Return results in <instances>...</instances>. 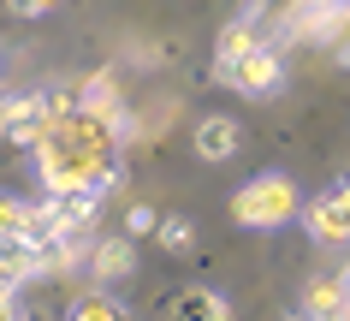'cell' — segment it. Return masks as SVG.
I'll return each instance as SVG.
<instances>
[{
	"mask_svg": "<svg viewBox=\"0 0 350 321\" xmlns=\"http://www.w3.org/2000/svg\"><path fill=\"white\" fill-rule=\"evenodd\" d=\"M303 214V227H309L314 244H350V179L327 196H314L309 208H297Z\"/></svg>",
	"mask_w": 350,
	"mask_h": 321,
	"instance_id": "5",
	"label": "cell"
},
{
	"mask_svg": "<svg viewBox=\"0 0 350 321\" xmlns=\"http://www.w3.org/2000/svg\"><path fill=\"white\" fill-rule=\"evenodd\" d=\"M131 268H137V250H131V238H95V244H90V274H95L101 285L125 280Z\"/></svg>",
	"mask_w": 350,
	"mask_h": 321,
	"instance_id": "7",
	"label": "cell"
},
{
	"mask_svg": "<svg viewBox=\"0 0 350 321\" xmlns=\"http://www.w3.org/2000/svg\"><path fill=\"white\" fill-rule=\"evenodd\" d=\"M0 321H30V309H24L18 292H6V298H0Z\"/></svg>",
	"mask_w": 350,
	"mask_h": 321,
	"instance_id": "15",
	"label": "cell"
},
{
	"mask_svg": "<svg viewBox=\"0 0 350 321\" xmlns=\"http://www.w3.org/2000/svg\"><path fill=\"white\" fill-rule=\"evenodd\" d=\"M327 321H350V298H345V303H338V309H332V316H327Z\"/></svg>",
	"mask_w": 350,
	"mask_h": 321,
	"instance_id": "17",
	"label": "cell"
},
{
	"mask_svg": "<svg viewBox=\"0 0 350 321\" xmlns=\"http://www.w3.org/2000/svg\"><path fill=\"white\" fill-rule=\"evenodd\" d=\"M6 6H12L18 18H42V12H54L59 0H6Z\"/></svg>",
	"mask_w": 350,
	"mask_h": 321,
	"instance_id": "14",
	"label": "cell"
},
{
	"mask_svg": "<svg viewBox=\"0 0 350 321\" xmlns=\"http://www.w3.org/2000/svg\"><path fill=\"white\" fill-rule=\"evenodd\" d=\"M220 84H232L238 95H256V101H261V95H279V84H285V60H279L273 48H261V42H256L232 72H220Z\"/></svg>",
	"mask_w": 350,
	"mask_h": 321,
	"instance_id": "4",
	"label": "cell"
},
{
	"mask_svg": "<svg viewBox=\"0 0 350 321\" xmlns=\"http://www.w3.org/2000/svg\"><path fill=\"white\" fill-rule=\"evenodd\" d=\"M178 321H232V309L214 292H185L178 298Z\"/></svg>",
	"mask_w": 350,
	"mask_h": 321,
	"instance_id": "11",
	"label": "cell"
},
{
	"mask_svg": "<svg viewBox=\"0 0 350 321\" xmlns=\"http://www.w3.org/2000/svg\"><path fill=\"white\" fill-rule=\"evenodd\" d=\"M0 66H6V54H0Z\"/></svg>",
	"mask_w": 350,
	"mask_h": 321,
	"instance_id": "19",
	"label": "cell"
},
{
	"mask_svg": "<svg viewBox=\"0 0 350 321\" xmlns=\"http://www.w3.org/2000/svg\"><path fill=\"white\" fill-rule=\"evenodd\" d=\"M303 321H309V316H303Z\"/></svg>",
	"mask_w": 350,
	"mask_h": 321,
	"instance_id": "20",
	"label": "cell"
},
{
	"mask_svg": "<svg viewBox=\"0 0 350 321\" xmlns=\"http://www.w3.org/2000/svg\"><path fill=\"white\" fill-rule=\"evenodd\" d=\"M119 149H125L119 131L101 125V119H90L83 107H72L54 131H42L36 143H30L48 196H54V190H95V196H101V190L119 179Z\"/></svg>",
	"mask_w": 350,
	"mask_h": 321,
	"instance_id": "1",
	"label": "cell"
},
{
	"mask_svg": "<svg viewBox=\"0 0 350 321\" xmlns=\"http://www.w3.org/2000/svg\"><path fill=\"white\" fill-rule=\"evenodd\" d=\"M332 54H338V66H350V36L338 42V48H332Z\"/></svg>",
	"mask_w": 350,
	"mask_h": 321,
	"instance_id": "16",
	"label": "cell"
},
{
	"mask_svg": "<svg viewBox=\"0 0 350 321\" xmlns=\"http://www.w3.org/2000/svg\"><path fill=\"white\" fill-rule=\"evenodd\" d=\"M256 42H261V24H250V18H232V24L220 30V42H214V77H220V72H232V66H238V60L250 54Z\"/></svg>",
	"mask_w": 350,
	"mask_h": 321,
	"instance_id": "8",
	"label": "cell"
},
{
	"mask_svg": "<svg viewBox=\"0 0 350 321\" xmlns=\"http://www.w3.org/2000/svg\"><path fill=\"white\" fill-rule=\"evenodd\" d=\"M285 18L297 24L303 42H332V48H338V42L350 36V0H291Z\"/></svg>",
	"mask_w": 350,
	"mask_h": 321,
	"instance_id": "3",
	"label": "cell"
},
{
	"mask_svg": "<svg viewBox=\"0 0 350 321\" xmlns=\"http://www.w3.org/2000/svg\"><path fill=\"white\" fill-rule=\"evenodd\" d=\"M154 238H161V250H172V256H185V250L196 244V227H190L185 214H161V227H154Z\"/></svg>",
	"mask_w": 350,
	"mask_h": 321,
	"instance_id": "12",
	"label": "cell"
},
{
	"mask_svg": "<svg viewBox=\"0 0 350 321\" xmlns=\"http://www.w3.org/2000/svg\"><path fill=\"white\" fill-rule=\"evenodd\" d=\"M232 220L250 227V232H273V227H285V220H297V185L285 179V172L250 179V185L232 196Z\"/></svg>",
	"mask_w": 350,
	"mask_h": 321,
	"instance_id": "2",
	"label": "cell"
},
{
	"mask_svg": "<svg viewBox=\"0 0 350 321\" xmlns=\"http://www.w3.org/2000/svg\"><path fill=\"white\" fill-rule=\"evenodd\" d=\"M338 280H345V292H350V268H345V274H338Z\"/></svg>",
	"mask_w": 350,
	"mask_h": 321,
	"instance_id": "18",
	"label": "cell"
},
{
	"mask_svg": "<svg viewBox=\"0 0 350 321\" xmlns=\"http://www.w3.org/2000/svg\"><path fill=\"white\" fill-rule=\"evenodd\" d=\"M154 227H161V214H154L148 203H131L125 208V238H148Z\"/></svg>",
	"mask_w": 350,
	"mask_h": 321,
	"instance_id": "13",
	"label": "cell"
},
{
	"mask_svg": "<svg viewBox=\"0 0 350 321\" xmlns=\"http://www.w3.org/2000/svg\"><path fill=\"white\" fill-rule=\"evenodd\" d=\"M66 321H125V309H119L107 292H83V298L66 309Z\"/></svg>",
	"mask_w": 350,
	"mask_h": 321,
	"instance_id": "10",
	"label": "cell"
},
{
	"mask_svg": "<svg viewBox=\"0 0 350 321\" xmlns=\"http://www.w3.org/2000/svg\"><path fill=\"white\" fill-rule=\"evenodd\" d=\"M345 298H350V292H345V280H338V274H314V280L303 285V316H309V321H327Z\"/></svg>",
	"mask_w": 350,
	"mask_h": 321,
	"instance_id": "9",
	"label": "cell"
},
{
	"mask_svg": "<svg viewBox=\"0 0 350 321\" xmlns=\"http://www.w3.org/2000/svg\"><path fill=\"white\" fill-rule=\"evenodd\" d=\"M238 143H243L238 119H226V114L196 119V155H202V161H232V155H238Z\"/></svg>",
	"mask_w": 350,
	"mask_h": 321,
	"instance_id": "6",
	"label": "cell"
}]
</instances>
